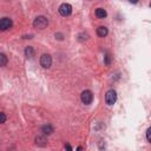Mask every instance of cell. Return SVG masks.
Here are the masks:
<instances>
[{
    "label": "cell",
    "instance_id": "cell-13",
    "mask_svg": "<svg viewBox=\"0 0 151 151\" xmlns=\"http://www.w3.org/2000/svg\"><path fill=\"white\" fill-rule=\"evenodd\" d=\"M6 122V115L4 112H0V124H3Z\"/></svg>",
    "mask_w": 151,
    "mask_h": 151
},
{
    "label": "cell",
    "instance_id": "cell-4",
    "mask_svg": "<svg viewBox=\"0 0 151 151\" xmlns=\"http://www.w3.org/2000/svg\"><path fill=\"white\" fill-rule=\"evenodd\" d=\"M59 13H60V16H63V17H67V16H70L71 13H72V6L70 5V4H61L60 6H59Z\"/></svg>",
    "mask_w": 151,
    "mask_h": 151
},
{
    "label": "cell",
    "instance_id": "cell-17",
    "mask_svg": "<svg viewBox=\"0 0 151 151\" xmlns=\"http://www.w3.org/2000/svg\"><path fill=\"white\" fill-rule=\"evenodd\" d=\"M65 149H66V151H72V148H71L70 144H66V145H65Z\"/></svg>",
    "mask_w": 151,
    "mask_h": 151
},
{
    "label": "cell",
    "instance_id": "cell-8",
    "mask_svg": "<svg viewBox=\"0 0 151 151\" xmlns=\"http://www.w3.org/2000/svg\"><path fill=\"white\" fill-rule=\"evenodd\" d=\"M41 132L44 135H51L53 132V127L51 124H46V125H44V127L41 128Z\"/></svg>",
    "mask_w": 151,
    "mask_h": 151
},
{
    "label": "cell",
    "instance_id": "cell-15",
    "mask_svg": "<svg viewBox=\"0 0 151 151\" xmlns=\"http://www.w3.org/2000/svg\"><path fill=\"white\" fill-rule=\"evenodd\" d=\"M105 64H106V65L110 64V56H109V54L105 56Z\"/></svg>",
    "mask_w": 151,
    "mask_h": 151
},
{
    "label": "cell",
    "instance_id": "cell-1",
    "mask_svg": "<svg viewBox=\"0 0 151 151\" xmlns=\"http://www.w3.org/2000/svg\"><path fill=\"white\" fill-rule=\"evenodd\" d=\"M48 25V20L47 18H45L44 16H39V17H37L33 21V26L35 29H39V30H44L46 26Z\"/></svg>",
    "mask_w": 151,
    "mask_h": 151
},
{
    "label": "cell",
    "instance_id": "cell-18",
    "mask_svg": "<svg viewBox=\"0 0 151 151\" xmlns=\"http://www.w3.org/2000/svg\"><path fill=\"white\" fill-rule=\"evenodd\" d=\"M77 150H78V151H82V146H79V148L77 149Z\"/></svg>",
    "mask_w": 151,
    "mask_h": 151
},
{
    "label": "cell",
    "instance_id": "cell-9",
    "mask_svg": "<svg viewBox=\"0 0 151 151\" xmlns=\"http://www.w3.org/2000/svg\"><path fill=\"white\" fill-rule=\"evenodd\" d=\"M107 33H109V31H107V29H106L105 26H99V27L97 29V34H98L99 37H102V38L106 37Z\"/></svg>",
    "mask_w": 151,
    "mask_h": 151
},
{
    "label": "cell",
    "instance_id": "cell-10",
    "mask_svg": "<svg viewBox=\"0 0 151 151\" xmlns=\"http://www.w3.org/2000/svg\"><path fill=\"white\" fill-rule=\"evenodd\" d=\"M96 16L100 19H104L106 17V11L104 8H97L96 10Z\"/></svg>",
    "mask_w": 151,
    "mask_h": 151
},
{
    "label": "cell",
    "instance_id": "cell-14",
    "mask_svg": "<svg viewBox=\"0 0 151 151\" xmlns=\"http://www.w3.org/2000/svg\"><path fill=\"white\" fill-rule=\"evenodd\" d=\"M150 132H151V129L149 128V129L146 130V139H148V142H151V138H150Z\"/></svg>",
    "mask_w": 151,
    "mask_h": 151
},
{
    "label": "cell",
    "instance_id": "cell-16",
    "mask_svg": "<svg viewBox=\"0 0 151 151\" xmlns=\"http://www.w3.org/2000/svg\"><path fill=\"white\" fill-rule=\"evenodd\" d=\"M56 38L59 40H63V34L61 33H56Z\"/></svg>",
    "mask_w": 151,
    "mask_h": 151
},
{
    "label": "cell",
    "instance_id": "cell-11",
    "mask_svg": "<svg viewBox=\"0 0 151 151\" xmlns=\"http://www.w3.org/2000/svg\"><path fill=\"white\" fill-rule=\"evenodd\" d=\"M25 56H26L27 58H33L34 56V50L32 46H27L26 48H25Z\"/></svg>",
    "mask_w": 151,
    "mask_h": 151
},
{
    "label": "cell",
    "instance_id": "cell-6",
    "mask_svg": "<svg viewBox=\"0 0 151 151\" xmlns=\"http://www.w3.org/2000/svg\"><path fill=\"white\" fill-rule=\"evenodd\" d=\"M12 27V20L10 18L0 19V31H7Z\"/></svg>",
    "mask_w": 151,
    "mask_h": 151
},
{
    "label": "cell",
    "instance_id": "cell-7",
    "mask_svg": "<svg viewBox=\"0 0 151 151\" xmlns=\"http://www.w3.org/2000/svg\"><path fill=\"white\" fill-rule=\"evenodd\" d=\"M35 144L38 146H45L47 144V139L45 136H37L35 137Z\"/></svg>",
    "mask_w": 151,
    "mask_h": 151
},
{
    "label": "cell",
    "instance_id": "cell-3",
    "mask_svg": "<svg viewBox=\"0 0 151 151\" xmlns=\"http://www.w3.org/2000/svg\"><path fill=\"white\" fill-rule=\"evenodd\" d=\"M80 99H82V102H83L84 104L89 105V104H91L92 99H93V95H92V92H91L90 90H85V91L82 92Z\"/></svg>",
    "mask_w": 151,
    "mask_h": 151
},
{
    "label": "cell",
    "instance_id": "cell-5",
    "mask_svg": "<svg viewBox=\"0 0 151 151\" xmlns=\"http://www.w3.org/2000/svg\"><path fill=\"white\" fill-rule=\"evenodd\" d=\"M40 65L44 69L51 67V65H52V57L50 56V54H43L40 57Z\"/></svg>",
    "mask_w": 151,
    "mask_h": 151
},
{
    "label": "cell",
    "instance_id": "cell-2",
    "mask_svg": "<svg viewBox=\"0 0 151 151\" xmlns=\"http://www.w3.org/2000/svg\"><path fill=\"white\" fill-rule=\"evenodd\" d=\"M117 100V93L115 90H109L105 95V102L107 105H113Z\"/></svg>",
    "mask_w": 151,
    "mask_h": 151
},
{
    "label": "cell",
    "instance_id": "cell-12",
    "mask_svg": "<svg viewBox=\"0 0 151 151\" xmlns=\"http://www.w3.org/2000/svg\"><path fill=\"white\" fill-rule=\"evenodd\" d=\"M7 61H8V59H7V57H6V54L5 53H0V66H6L7 65Z\"/></svg>",
    "mask_w": 151,
    "mask_h": 151
}]
</instances>
